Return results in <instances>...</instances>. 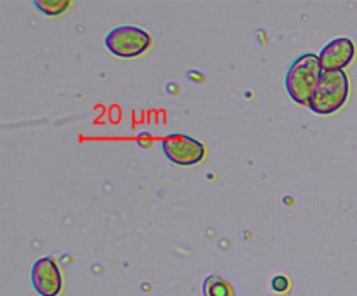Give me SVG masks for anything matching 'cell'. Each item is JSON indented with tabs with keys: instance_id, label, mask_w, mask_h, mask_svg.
<instances>
[{
	"instance_id": "6da1fadb",
	"label": "cell",
	"mask_w": 357,
	"mask_h": 296,
	"mask_svg": "<svg viewBox=\"0 0 357 296\" xmlns=\"http://www.w3.org/2000/svg\"><path fill=\"white\" fill-rule=\"evenodd\" d=\"M323 73L319 56L314 52H307L296 58L286 75V91L289 98L302 107H309Z\"/></svg>"
},
{
	"instance_id": "7a4b0ae2",
	"label": "cell",
	"mask_w": 357,
	"mask_h": 296,
	"mask_svg": "<svg viewBox=\"0 0 357 296\" xmlns=\"http://www.w3.org/2000/svg\"><path fill=\"white\" fill-rule=\"evenodd\" d=\"M349 77L344 70L324 72L319 79L309 108L319 115H331L340 110L349 100Z\"/></svg>"
},
{
	"instance_id": "3957f363",
	"label": "cell",
	"mask_w": 357,
	"mask_h": 296,
	"mask_svg": "<svg viewBox=\"0 0 357 296\" xmlns=\"http://www.w3.org/2000/svg\"><path fill=\"white\" fill-rule=\"evenodd\" d=\"M105 45L112 54L119 58H138L143 52L149 51L152 45V37L142 28L128 24V26L114 28L105 37Z\"/></svg>"
},
{
	"instance_id": "277c9868",
	"label": "cell",
	"mask_w": 357,
	"mask_h": 296,
	"mask_svg": "<svg viewBox=\"0 0 357 296\" xmlns=\"http://www.w3.org/2000/svg\"><path fill=\"white\" fill-rule=\"evenodd\" d=\"M162 152L176 166H195L206 157V146L192 136L173 132L162 139Z\"/></svg>"
},
{
	"instance_id": "5b68a950",
	"label": "cell",
	"mask_w": 357,
	"mask_h": 296,
	"mask_svg": "<svg viewBox=\"0 0 357 296\" xmlns=\"http://www.w3.org/2000/svg\"><path fill=\"white\" fill-rule=\"evenodd\" d=\"M31 284L40 296H59L63 277L54 258H40L31 267Z\"/></svg>"
},
{
	"instance_id": "8992f818",
	"label": "cell",
	"mask_w": 357,
	"mask_h": 296,
	"mask_svg": "<svg viewBox=\"0 0 357 296\" xmlns=\"http://www.w3.org/2000/svg\"><path fill=\"white\" fill-rule=\"evenodd\" d=\"M356 56V45L349 37H338L331 40L326 47L321 51L319 61L324 72H337L351 65Z\"/></svg>"
},
{
	"instance_id": "52a82bcc",
	"label": "cell",
	"mask_w": 357,
	"mask_h": 296,
	"mask_svg": "<svg viewBox=\"0 0 357 296\" xmlns=\"http://www.w3.org/2000/svg\"><path fill=\"white\" fill-rule=\"evenodd\" d=\"M204 296H234V289L229 282L220 275H209L202 284Z\"/></svg>"
},
{
	"instance_id": "ba28073f",
	"label": "cell",
	"mask_w": 357,
	"mask_h": 296,
	"mask_svg": "<svg viewBox=\"0 0 357 296\" xmlns=\"http://www.w3.org/2000/svg\"><path fill=\"white\" fill-rule=\"evenodd\" d=\"M35 7H37L40 13L47 14V16H58V14H63L65 13L68 7H72V2H68V0H58V2H54V0H37L35 2Z\"/></svg>"
},
{
	"instance_id": "9c48e42d",
	"label": "cell",
	"mask_w": 357,
	"mask_h": 296,
	"mask_svg": "<svg viewBox=\"0 0 357 296\" xmlns=\"http://www.w3.org/2000/svg\"><path fill=\"white\" fill-rule=\"evenodd\" d=\"M272 288H274V291L278 293H284L288 291L289 281L284 277V275H278V277H274V281H272Z\"/></svg>"
}]
</instances>
